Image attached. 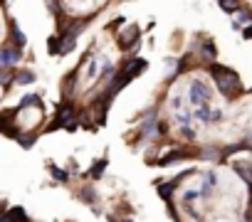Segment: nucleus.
I'll return each instance as SVG.
<instances>
[{
    "label": "nucleus",
    "mask_w": 252,
    "mask_h": 222,
    "mask_svg": "<svg viewBox=\"0 0 252 222\" xmlns=\"http://www.w3.org/2000/svg\"><path fill=\"white\" fill-rule=\"evenodd\" d=\"M210 72H213V79H215L218 89H220L227 99H232V94L240 91V77H237V72H232L230 67H220V64L213 67Z\"/></svg>",
    "instance_id": "f257e3e1"
},
{
    "label": "nucleus",
    "mask_w": 252,
    "mask_h": 222,
    "mask_svg": "<svg viewBox=\"0 0 252 222\" xmlns=\"http://www.w3.org/2000/svg\"><path fill=\"white\" fill-rule=\"evenodd\" d=\"M74 106L72 104H62L57 109V121L50 126V129H57V126H67V129H74Z\"/></svg>",
    "instance_id": "f03ea898"
},
{
    "label": "nucleus",
    "mask_w": 252,
    "mask_h": 222,
    "mask_svg": "<svg viewBox=\"0 0 252 222\" xmlns=\"http://www.w3.org/2000/svg\"><path fill=\"white\" fill-rule=\"evenodd\" d=\"M208 99H210V91L205 89V84L203 82H193L190 84V101L195 104V109L208 106Z\"/></svg>",
    "instance_id": "7ed1b4c3"
},
{
    "label": "nucleus",
    "mask_w": 252,
    "mask_h": 222,
    "mask_svg": "<svg viewBox=\"0 0 252 222\" xmlns=\"http://www.w3.org/2000/svg\"><path fill=\"white\" fill-rule=\"evenodd\" d=\"M20 59V50H13V47H3V52H0V64L3 67H10Z\"/></svg>",
    "instance_id": "20e7f679"
},
{
    "label": "nucleus",
    "mask_w": 252,
    "mask_h": 222,
    "mask_svg": "<svg viewBox=\"0 0 252 222\" xmlns=\"http://www.w3.org/2000/svg\"><path fill=\"white\" fill-rule=\"evenodd\" d=\"M136 35H139V28H129L124 35H119V47L121 50H129L136 42Z\"/></svg>",
    "instance_id": "39448f33"
},
{
    "label": "nucleus",
    "mask_w": 252,
    "mask_h": 222,
    "mask_svg": "<svg viewBox=\"0 0 252 222\" xmlns=\"http://www.w3.org/2000/svg\"><path fill=\"white\" fill-rule=\"evenodd\" d=\"M232 168H235V170L242 175V180L252 188V166H250L247 161H237V163H232Z\"/></svg>",
    "instance_id": "423d86ee"
},
{
    "label": "nucleus",
    "mask_w": 252,
    "mask_h": 222,
    "mask_svg": "<svg viewBox=\"0 0 252 222\" xmlns=\"http://www.w3.org/2000/svg\"><path fill=\"white\" fill-rule=\"evenodd\" d=\"M144 67H146V62H144V59H131V62H126V64H124V72H121V74L131 79V77H134L136 72H141Z\"/></svg>",
    "instance_id": "0eeeda50"
},
{
    "label": "nucleus",
    "mask_w": 252,
    "mask_h": 222,
    "mask_svg": "<svg viewBox=\"0 0 252 222\" xmlns=\"http://www.w3.org/2000/svg\"><path fill=\"white\" fill-rule=\"evenodd\" d=\"M3 222H28V215H25V210H23V207H13V210H8V212H5Z\"/></svg>",
    "instance_id": "6e6552de"
},
{
    "label": "nucleus",
    "mask_w": 252,
    "mask_h": 222,
    "mask_svg": "<svg viewBox=\"0 0 252 222\" xmlns=\"http://www.w3.org/2000/svg\"><path fill=\"white\" fill-rule=\"evenodd\" d=\"M141 134H144L146 139H154V136L158 134V126H156V121H154V114H149V116H146V121H144V129H141Z\"/></svg>",
    "instance_id": "1a4fd4ad"
},
{
    "label": "nucleus",
    "mask_w": 252,
    "mask_h": 222,
    "mask_svg": "<svg viewBox=\"0 0 252 222\" xmlns=\"http://www.w3.org/2000/svg\"><path fill=\"white\" fill-rule=\"evenodd\" d=\"M28 106H40V109H42V101H40V96H37V94H28V96L20 101V109H28Z\"/></svg>",
    "instance_id": "9d476101"
},
{
    "label": "nucleus",
    "mask_w": 252,
    "mask_h": 222,
    "mask_svg": "<svg viewBox=\"0 0 252 222\" xmlns=\"http://www.w3.org/2000/svg\"><path fill=\"white\" fill-rule=\"evenodd\" d=\"M10 30H13V40H15V45H18V47H25V42H28V40H25V35H23V30H18L15 25H13Z\"/></svg>",
    "instance_id": "9b49d317"
},
{
    "label": "nucleus",
    "mask_w": 252,
    "mask_h": 222,
    "mask_svg": "<svg viewBox=\"0 0 252 222\" xmlns=\"http://www.w3.org/2000/svg\"><path fill=\"white\" fill-rule=\"evenodd\" d=\"M15 82H18V84H32V82H35V74H32V72H20V74L15 77Z\"/></svg>",
    "instance_id": "f8f14e48"
},
{
    "label": "nucleus",
    "mask_w": 252,
    "mask_h": 222,
    "mask_svg": "<svg viewBox=\"0 0 252 222\" xmlns=\"http://www.w3.org/2000/svg\"><path fill=\"white\" fill-rule=\"evenodd\" d=\"M195 119H200V121H210V114H208V106H203V109H195Z\"/></svg>",
    "instance_id": "ddd939ff"
},
{
    "label": "nucleus",
    "mask_w": 252,
    "mask_h": 222,
    "mask_svg": "<svg viewBox=\"0 0 252 222\" xmlns=\"http://www.w3.org/2000/svg\"><path fill=\"white\" fill-rule=\"evenodd\" d=\"M220 8H222V10H227V13H235V10H240V5H237V3H225V0L220 3Z\"/></svg>",
    "instance_id": "4468645a"
},
{
    "label": "nucleus",
    "mask_w": 252,
    "mask_h": 222,
    "mask_svg": "<svg viewBox=\"0 0 252 222\" xmlns=\"http://www.w3.org/2000/svg\"><path fill=\"white\" fill-rule=\"evenodd\" d=\"M104 166H106V161H101V163H96V166L92 168V178H99V173L104 170Z\"/></svg>",
    "instance_id": "2eb2a0df"
},
{
    "label": "nucleus",
    "mask_w": 252,
    "mask_h": 222,
    "mask_svg": "<svg viewBox=\"0 0 252 222\" xmlns=\"http://www.w3.org/2000/svg\"><path fill=\"white\" fill-rule=\"evenodd\" d=\"M52 173H55V178H57V180H67V173H64V170H60V168H55V166H52Z\"/></svg>",
    "instance_id": "dca6fc26"
},
{
    "label": "nucleus",
    "mask_w": 252,
    "mask_h": 222,
    "mask_svg": "<svg viewBox=\"0 0 252 222\" xmlns=\"http://www.w3.org/2000/svg\"><path fill=\"white\" fill-rule=\"evenodd\" d=\"M176 119H178V121H181V124H183V126H186V124H188V116H186V114H178V116H176Z\"/></svg>",
    "instance_id": "f3484780"
},
{
    "label": "nucleus",
    "mask_w": 252,
    "mask_h": 222,
    "mask_svg": "<svg viewBox=\"0 0 252 222\" xmlns=\"http://www.w3.org/2000/svg\"><path fill=\"white\" fill-rule=\"evenodd\" d=\"M245 37H252V28H247V30H245Z\"/></svg>",
    "instance_id": "a211bd4d"
}]
</instances>
